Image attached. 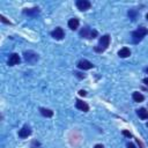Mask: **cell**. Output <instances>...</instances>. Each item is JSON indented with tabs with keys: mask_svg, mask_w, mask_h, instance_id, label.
<instances>
[{
	"mask_svg": "<svg viewBox=\"0 0 148 148\" xmlns=\"http://www.w3.org/2000/svg\"><path fill=\"white\" fill-rule=\"evenodd\" d=\"M148 34V30H147V28H145V27H140V28H138L136 30H134L133 33H132V41H133V43H139V42H141L142 41V38L146 36Z\"/></svg>",
	"mask_w": 148,
	"mask_h": 148,
	"instance_id": "obj_1",
	"label": "cell"
},
{
	"mask_svg": "<svg viewBox=\"0 0 148 148\" xmlns=\"http://www.w3.org/2000/svg\"><path fill=\"white\" fill-rule=\"evenodd\" d=\"M109 44H110V36L109 35H104V36H102L100 38L98 44L95 46V51L101 53V52H103V51H105L108 49Z\"/></svg>",
	"mask_w": 148,
	"mask_h": 148,
	"instance_id": "obj_2",
	"label": "cell"
},
{
	"mask_svg": "<svg viewBox=\"0 0 148 148\" xmlns=\"http://www.w3.org/2000/svg\"><path fill=\"white\" fill-rule=\"evenodd\" d=\"M80 36L84 37V38H89V39H93L97 36V31L96 30H92L89 28H84L81 31H80Z\"/></svg>",
	"mask_w": 148,
	"mask_h": 148,
	"instance_id": "obj_3",
	"label": "cell"
},
{
	"mask_svg": "<svg viewBox=\"0 0 148 148\" xmlns=\"http://www.w3.org/2000/svg\"><path fill=\"white\" fill-rule=\"evenodd\" d=\"M23 57H24V60L27 62H29V64H35L38 60V58H39L38 54L35 53L34 51H26L24 54H23Z\"/></svg>",
	"mask_w": 148,
	"mask_h": 148,
	"instance_id": "obj_4",
	"label": "cell"
},
{
	"mask_svg": "<svg viewBox=\"0 0 148 148\" xmlns=\"http://www.w3.org/2000/svg\"><path fill=\"white\" fill-rule=\"evenodd\" d=\"M90 6H92V4H90V1H88V0H78L77 1V7L81 12H85V11L89 10Z\"/></svg>",
	"mask_w": 148,
	"mask_h": 148,
	"instance_id": "obj_5",
	"label": "cell"
},
{
	"mask_svg": "<svg viewBox=\"0 0 148 148\" xmlns=\"http://www.w3.org/2000/svg\"><path fill=\"white\" fill-rule=\"evenodd\" d=\"M51 36H52L54 39H57V41H61V39L65 37V33H64L62 28L58 27V28H56L53 31H51Z\"/></svg>",
	"mask_w": 148,
	"mask_h": 148,
	"instance_id": "obj_6",
	"label": "cell"
},
{
	"mask_svg": "<svg viewBox=\"0 0 148 148\" xmlns=\"http://www.w3.org/2000/svg\"><path fill=\"white\" fill-rule=\"evenodd\" d=\"M78 67H79L80 69L86 71V69L93 68L94 65H93V62H90V61H88V60H86V59H82V60H80V61L78 62Z\"/></svg>",
	"mask_w": 148,
	"mask_h": 148,
	"instance_id": "obj_7",
	"label": "cell"
},
{
	"mask_svg": "<svg viewBox=\"0 0 148 148\" xmlns=\"http://www.w3.org/2000/svg\"><path fill=\"white\" fill-rule=\"evenodd\" d=\"M30 134H31V128H30L28 125H24V126L19 131V136L22 138V139L28 138Z\"/></svg>",
	"mask_w": 148,
	"mask_h": 148,
	"instance_id": "obj_8",
	"label": "cell"
},
{
	"mask_svg": "<svg viewBox=\"0 0 148 148\" xmlns=\"http://www.w3.org/2000/svg\"><path fill=\"white\" fill-rule=\"evenodd\" d=\"M20 61H21L20 56L18 53H12L10 56V59H8V65L10 66H14V65H18Z\"/></svg>",
	"mask_w": 148,
	"mask_h": 148,
	"instance_id": "obj_9",
	"label": "cell"
},
{
	"mask_svg": "<svg viewBox=\"0 0 148 148\" xmlns=\"http://www.w3.org/2000/svg\"><path fill=\"white\" fill-rule=\"evenodd\" d=\"M75 105H77V109H79V110H81V111H84V112L89 111V105H88L86 102L81 101V100H78Z\"/></svg>",
	"mask_w": 148,
	"mask_h": 148,
	"instance_id": "obj_10",
	"label": "cell"
},
{
	"mask_svg": "<svg viewBox=\"0 0 148 148\" xmlns=\"http://www.w3.org/2000/svg\"><path fill=\"white\" fill-rule=\"evenodd\" d=\"M79 24H80V22H79V20L78 19H71L69 21H68V28L71 29V30H77L78 28H79Z\"/></svg>",
	"mask_w": 148,
	"mask_h": 148,
	"instance_id": "obj_11",
	"label": "cell"
},
{
	"mask_svg": "<svg viewBox=\"0 0 148 148\" xmlns=\"http://www.w3.org/2000/svg\"><path fill=\"white\" fill-rule=\"evenodd\" d=\"M23 13L27 15H30V16H36L39 13V10H38V7H34V8H29V10L26 8V10H23Z\"/></svg>",
	"mask_w": 148,
	"mask_h": 148,
	"instance_id": "obj_12",
	"label": "cell"
},
{
	"mask_svg": "<svg viewBox=\"0 0 148 148\" xmlns=\"http://www.w3.org/2000/svg\"><path fill=\"white\" fill-rule=\"evenodd\" d=\"M118 56H119L120 58H127V57L131 56V51H130L128 48H123V49H120V50L118 51Z\"/></svg>",
	"mask_w": 148,
	"mask_h": 148,
	"instance_id": "obj_13",
	"label": "cell"
},
{
	"mask_svg": "<svg viewBox=\"0 0 148 148\" xmlns=\"http://www.w3.org/2000/svg\"><path fill=\"white\" fill-rule=\"evenodd\" d=\"M136 115H138L141 119H147V118H148V111H147L145 108L138 109V110H136Z\"/></svg>",
	"mask_w": 148,
	"mask_h": 148,
	"instance_id": "obj_14",
	"label": "cell"
},
{
	"mask_svg": "<svg viewBox=\"0 0 148 148\" xmlns=\"http://www.w3.org/2000/svg\"><path fill=\"white\" fill-rule=\"evenodd\" d=\"M132 98H133V101L134 102H142L143 100H145V97H143V95L142 94H140L139 92H134L133 93V95H132Z\"/></svg>",
	"mask_w": 148,
	"mask_h": 148,
	"instance_id": "obj_15",
	"label": "cell"
},
{
	"mask_svg": "<svg viewBox=\"0 0 148 148\" xmlns=\"http://www.w3.org/2000/svg\"><path fill=\"white\" fill-rule=\"evenodd\" d=\"M39 111H41V113H42L44 117L50 118V117H52V116H53V111H52V110H50V109H46V108H41V109H39Z\"/></svg>",
	"mask_w": 148,
	"mask_h": 148,
	"instance_id": "obj_16",
	"label": "cell"
},
{
	"mask_svg": "<svg viewBox=\"0 0 148 148\" xmlns=\"http://www.w3.org/2000/svg\"><path fill=\"white\" fill-rule=\"evenodd\" d=\"M135 15H136V11H128V16L132 19V20H134L135 19Z\"/></svg>",
	"mask_w": 148,
	"mask_h": 148,
	"instance_id": "obj_17",
	"label": "cell"
},
{
	"mask_svg": "<svg viewBox=\"0 0 148 148\" xmlns=\"http://www.w3.org/2000/svg\"><path fill=\"white\" fill-rule=\"evenodd\" d=\"M0 20H1V21H3L4 23H7V24H10V23H11V22H10L8 20H6V18H5L4 15H0Z\"/></svg>",
	"mask_w": 148,
	"mask_h": 148,
	"instance_id": "obj_18",
	"label": "cell"
},
{
	"mask_svg": "<svg viewBox=\"0 0 148 148\" xmlns=\"http://www.w3.org/2000/svg\"><path fill=\"white\" fill-rule=\"evenodd\" d=\"M123 135H125V136H127V138H132V134H131L128 131H126V130L123 131Z\"/></svg>",
	"mask_w": 148,
	"mask_h": 148,
	"instance_id": "obj_19",
	"label": "cell"
},
{
	"mask_svg": "<svg viewBox=\"0 0 148 148\" xmlns=\"http://www.w3.org/2000/svg\"><path fill=\"white\" fill-rule=\"evenodd\" d=\"M74 74H75V75H77V77H79L80 79H84V78H85V75H82V74H81V73H79V72H77V73H74Z\"/></svg>",
	"mask_w": 148,
	"mask_h": 148,
	"instance_id": "obj_20",
	"label": "cell"
},
{
	"mask_svg": "<svg viewBox=\"0 0 148 148\" xmlns=\"http://www.w3.org/2000/svg\"><path fill=\"white\" fill-rule=\"evenodd\" d=\"M79 94H80V96H86V95H87V93H86L85 90H80Z\"/></svg>",
	"mask_w": 148,
	"mask_h": 148,
	"instance_id": "obj_21",
	"label": "cell"
},
{
	"mask_svg": "<svg viewBox=\"0 0 148 148\" xmlns=\"http://www.w3.org/2000/svg\"><path fill=\"white\" fill-rule=\"evenodd\" d=\"M127 148H136V147H135L133 143H131V142H130V143H127Z\"/></svg>",
	"mask_w": 148,
	"mask_h": 148,
	"instance_id": "obj_22",
	"label": "cell"
},
{
	"mask_svg": "<svg viewBox=\"0 0 148 148\" xmlns=\"http://www.w3.org/2000/svg\"><path fill=\"white\" fill-rule=\"evenodd\" d=\"M143 84H145L146 86H148V78H145V79H143Z\"/></svg>",
	"mask_w": 148,
	"mask_h": 148,
	"instance_id": "obj_23",
	"label": "cell"
},
{
	"mask_svg": "<svg viewBox=\"0 0 148 148\" xmlns=\"http://www.w3.org/2000/svg\"><path fill=\"white\" fill-rule=\"evenodd\" d=\"M94 148H104V146L103 145H95Z\"/></svg>",
	"mask_w": 148,
	"mask_h": 148,
	"instance_id": "obj_24",
	"label": "cell"
},
{
	"mask_svg": "<svg viewBox=\"0 0 148 148\" xmlns=\"http://www.w3.org/2000/svg\"><path fill=\"white\" fill-rule=\"evenodd\" d=\"M146 19H147V20H148V13H147V15H146Z\"/></svg>",
	"mask_w": 148,
	"mask_h": 148,
	"instance_id": "obj_25",
	"label": "cell"
},
{
	"mask_svg": "<svg viewBox=\"0 0 148 148\" xmlns=\"http://www.w3.org/2000/svg\"><path fill=\"white\" fill-rule=\"evenodd\" d=\"M146 71H147V73H148V68H147V69H146Z\"/></svg>",
	"mask_w": 148,
	"mask_h": 148,
	"instance_id": "obj_26",
	"label": "cell"
},
{
	"mask_svg": "<svg viewBox=\"0 0 148 148\" xmlns=\"http://www.w3.org/2000/svg\"><path fill=\"white\" fill-rule=\"evenodd\" d=\"M147 127H148V123H147Z\"/></svg>",
	"mask_w": 148,
	"mask_h": 148,
	"instance_id": "obj_27",
	"label": "cell"
}]
</instances>
